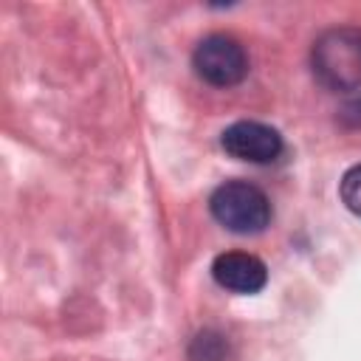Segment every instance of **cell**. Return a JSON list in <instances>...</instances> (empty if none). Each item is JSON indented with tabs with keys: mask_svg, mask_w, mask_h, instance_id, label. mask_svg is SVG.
<instances>
[{
	"mask_svg": "<svg viewBox=\"0 0 361 361\" xmlns=\"http://www.w3.org/2000/svg\"><path fill=\"white\" fill-rule=\"evenodd\" d=\"M338 195H341V203L361 217V164L350 166L344 175H341V183H338Z\"/></svg>",
	"mask_w": 361,
	"mask_h": 361,
	"instance_id": "cell-7",
	"label": "cell"
},
{
	"mask_svg": "<svg viewBox=\"0 0 361 361\" xmlns=\"http://www.w3.org/2000/svg\"><path fill=\"white\" fill-rule=\"evenodd\" d=\"M212 276L220 288L231 293H257L268 282V268L259 257L245 251H226L217 254L212 262Z\"/></svg>",
	"mask_w": 361,
	"mask_h": 361,
	"instance_id": "cell-5",
	"label": "cell"
},
{
	"mask_svg": "<svg viewBox=\"0 0 361 361\" xmlns=\"http://www.w3.org/2000/svg\"><path fill=\"white\" fill-rule=\"evenodd\" d=\"M226 355H228V344L214 330L197 333L189 344V358L192 361H226Z\"/></svg>",
	"mask_w": 361,
	"mask_h": 361,
	"instance_id": "cell-6",
	"label": "cell"
},
{
	"mask_svg": "<svg viewBox=\"0 0 361 361\" xmlns=\"http://www.w3.org/2000/svg\"><path fill=\"white\" fill-rule=\"evenodd\" d=\"M338 118L347 124V127H361V96H353L341 104L338 110Z\"/></svg>",
	"mask_w": 361,
	"mask_h": 361,
	"instance_id": "cell-8",
	"label": "cell"
},
{
	"mask_svg": "<svg viewBox=\"0 0 361 361\" xmlns=\"http://www.w3.org/2000/svg\"><path fill=\"white\" fill-rule=\"evenodd\" d=\"M220 144L231 158L248 161V164H271L285 149L282 135L271 124H262V121H234V124H228L220 135Z\"/></svg>",
	"mask_w": 361,
	"mask_h": 361,
	"instance_id": "cell-4",
	"label": "cell"
},
{
	"mask_svg": "<svg viewBox=\"0 0 361 361\" xmlns=\"http://www.w3.org/2000/svg\"><path fill=\"white\" fill-rule=\"evenodd\" d=\"M195 73L214 87H234L248 73V56L243 45L228 34H209L195 45Z\"/></svg>",
	"mask_w": 361,
	"mask_h": 361,
	"instance_id": "cell-3",
	"label": "cell"
},
{
	"mask_svg": "<svg viewBox=\"0 0 361 361\" xmlns=\"http://www.w3.org/2000/svg\"><path fill=\"white\" fill-rule=\"evenodd\" d=\"M212 217L234 234H259L271 223L268 195L248 180H226L209 197Z\"/></svg>",
	"mask_w": 361,
	"mask_h": 361,
	"instance_id": "cell-2",
	"label": "cell"
},
{
	"mask_svg": "<svg viewBox=\"0 0 361 361\" xmlns=\"http://www.w3.org/2000/svg\"><path fill=\"white\" fill-rule=\"evenodd\" d=\"M313 76L327 90L361 87V28L336 25L327 28L310 51Z\"/></svg>",
	"mask_w": 361,
	"mask_h": 361,
	"instance_id": "cell-1",
	"label": "cell"
}]
</instances>
